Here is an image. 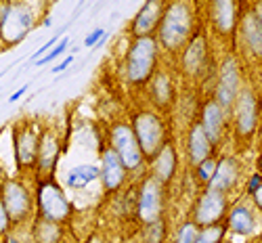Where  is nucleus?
Wrapping results in <instances>:
<instances>
[{"label": "nucleus", "mask_w": 262, "mask_h": 243, "mask_svg": "<svg viewBox=\"0 0 262 243\" xmlns=\"http://www.w3.org/2000/svg\"><path fill=\"white\" fill-rule=\"evenodd\" d=\"M160 44L168 53H179L187 47L193 30V13L185 0H174L164 9V17L158 28Z\"/></svg>", "instance_id": "1"}, {"label": "nucleus", "mask_w": 262, "mask_h": 243, "mask_svg": "<svg viewBox=\"0 0 262 243\" xmlns=\"http://www.w3.org/2000/svg\"><path fill=\"white\" fill-rule=\"evenodd\" d=\"M158 40L154 36H139L126 55V78L133 86H143L156 74Z\"/></svg>", "instance_id": "2"}, {"label": "nucleus", "mask_w": 262, "mask_h": 243, "mask_svg": "<svg viewBox=\"0 0 262 243\" xmlns=\"http://www.w3.org/2000/svg\"><path fill=\"white\" fill-rule=\"evenodd\" d=\"M36 208L38 216L53 220V223H68L74 208L70 200L65 197L63 189L55 183V179H38V189H36Z\"/></svg>", "instance_id": "3"}, {"label": "nucleus", "mask_w": 262, "mask_h": 243, "mask_svg": "<svg viewBox=\"0 0 262 243\" xmlns=\"http://www.w3.org/2000/svg\"><path fill=\"white\" fill-rule=\"evenodd\" d=\"M130 126H133V130H135V137L141 145L145 160L151 162L162 151V147L168 143L166 126H164L162 118L154 112H141V114L135 116V120Z\"/></svg>", "instance_id": "4"}, {"label": "nucleus", "mask_w": 262, "mask_h": 243, "mask_svg": "<svg viewBox=\"0 0 262 243\" xmlns=\"http://www.w3.org/2000/svg\"><path fill=\"white\" fill-rule=\"evenodd\" d=\"M34 28V15L24 5H7L0 11V40L7 49L17 47Z\"/></svg>", "instance_id": "5"}, {"label": "nucleus", "mask_w": 262, "mask_h": 243, "mask_svg": "<svg viewBox=\"0 0 262 243\" xmlns=\"http://www.w3.org/2000/svg\"><path fill=\"white\" fill-rule=\"evenodd\" d=\"M164 187L156 176H147L141 183L139 193H137V208L135 214L143 225L156 223V220L164 218Z\"/></svg>", "instance_id": "6"}, {"label": "nucleus", "mask_w": 262, "mask_h": 243, "mask_svg": "<svg viewBox=\"0 0 262 243\" xmlns=\"http://www.w3.org/2000/svg\"><path fill=\"white\" fill-rule=\"evenodd\" d=\"M0 197H3L5 210L9 214L11 227H17L21 223L32 218L34 212V197L28 191V187L19 181H7L0 187Z\"/></svg>", "instance_id": "7"}, {"label": "nucleus", "mask_w": 262, "mask_h": 243, "mask_svg": "<svg viewBox=\"0 0 262 243\" xmlns=\"http://www.w3.org/2000/svg\"><path fill=\"white\" fill-rule=\"evenodd\" d=\"M109 143H112V149L120 156L126 170H137L145 164V156L130 124H124V122L116 124L112 132H109Z\"/></svg>", "instance_id": "8"}, {"label": "nucleus", "mask_w": 262, "mask_h": 243, "mask_svg": "<svg viewBox=\"0 0 262 243\" xmlns=\"http://www.w3.org/2000/svg\"><path fill=\"white\" fill-rule=\"evenodd\" d=\"M38 143H40V132L36 130V124L34 122H17V126L13 130V149H15L17 168L21 172L36 168Z\"/></svg>", "instance_id": "9"}, {"label": "nucleus", "mask_w": 262, "mask_h": 243, "mask_svg": "<svg viewBox=\"0 0 262 243\" xmlns=\"http://www.w3.org/2000/svg\"><path fill=\"white\" fill-rule=\"evenodd\" d=\"M227 208H229L227 193L216 191V189H206L198 197L195 206H193L191 220L200 229L210 227V225H218V223H223V218L227 214Z\"/></svg>", "instance_id": "10"}, {"label": "nucleus", "mask_w": 262, "mask_h": 243, "mask_svg": "<svg viewBox=\"0 0 262 243\" xmlns=\"http://www.w3.org/2000/svg\"><path fill=\"white\" fill-rule=\"evenodd\" d=\"M239 91H242V76H239V65L233 57L225 59L221 65V76H218V86H216V97L214 101L221 105L225 112L233 107Z\"/></svg>", "instance_id": "11"}, {"label": "nucleus", "mask_w": 262, "mask_h": 243, "mask_svg": "<svg viewBox=\"0 0 262 243\" xmlns=\"http://www.w3.org/2000/svg\"><path fill=\"white\" fill-rule=\"evenodd\" d=\"M235 130L239 137H252L258 126V101L252 91H239L235 103Z\"/></svg>", "instance_id": "12"}, {"label": "nucleus", "mask_w": 262, "mask_h": 243, "mask_svg": "<svg viewBox=\"0 0 262 243\" xmlns=\"http://www.w3.org/2000/svg\"><path fill=\"white\" fill-rule=\"evenodd\" d=\"M59 153H61V145L55 132L47 130L40 135V143H38V160H36V168L40 179H53L57 162H59Z\"/></svg>", "instance_id": "13"}, {"label": "nucleus", "mask_w": 262, "mask_h": 243, "mask_svg": "<svg viewBox=\"0 0 262 243\" xmlns=\"http://www.w3.org/2000/svg\"><path fill=\"white\" fill-rule=\"evenodd\" d=\"M101 176L99 179L103 181V189L107 191V193H114V191H118L122 185H124V181H126V166L122 164V160H120V156L118 153L109 147V149H105L103 151V156H101Z\"/></svg>", "instance_id": "14"}, {"label": "nucleus", "mask_w": 262, "mask_h": 243, "mask_svg": "<svg viewBox=\"0 0 262 243\" xmlns=\"http://www.w3.org/2000/svg\"><path fill=\"white\" fill-rule=\"evenodd\" d=\"M164 17V0H145L133 21V36H154Z\"/></svg>", "instance_id": "15"}, {"label": "nucleus", "mask_w": 262, "mask_h": 243, "mask_svg": "<svg viewBox=\"0 0 262 243\" xmlns=\"http://www.w3.org/2000/svg\"><path fill=\"white\" fill-rule=\"evenodd\" d=\"M204 132L208 135L212 147H218L225 137V126H227V112L218 105L214 99L208 101L204 105V112H202V120H200Z\"/></svg>", "instance_id": "16"}, {"label": "nucleus", "mask_w": 262, "mask_h": 243, "mask_svg": "<svg viewBox=\"0 0 262 243\" xmlns=\"http://www.w3.org/2000/svg\"><path fill=\"white\" fill-rule=\"evenodd\" d=\"M208 61V42L204 34H198L195 38H191L185 47L183 53V70L189 76H200L206 68Z\"/></svg>", "instance_id": "17"}, {"label": "nucleus", "mask_w": 262, "mask_h": 243, "mask_svg": "<svg viewBox=\"0 0 262 243\" xmlns=\"http://www.w3.org/2000/svg\"><path fill=\"white\" fill-rule=\"evenodd\" d=\"M210 17L214 30L221 36H229L237 28V7L235 0H212L210 3Z\"/></svg>", "instance_id": "18"}, {"label": "nucleus", "mask_w": 262, "mask_h": 243, "mask_svg": "<svg viewBox=\"0 0 262 243\" xmlns=\"http://www.w3.org/2000/svg\"><path fill=\"white\" fill-rule=\"evenodd\" d=\"M177 168H179L177 149L168 141L158 156L151 160V176H156L162 185H168L174 179V174H177Z\"/></svg>", "instance_id": "19"}, {"label": "nucleus", "mask_w": 262, "mask_h": 243, "mask_svg": "<svg viewBox=\"0 0 262 243\" xmlns=\"http://www.w3.org/2000/svg\"><path fill=\"white\" fill-rule=\"evenodd\" d=\"M237 181H239V162L235 158H223L221 162H216V170L208 183V189L229 193L237 185Z\"/></svg>", "instance_id": "20"}, {"label": "nucleus", "mask_w": 262, "mask_h": 243, "mask_svg": "<svg viewBox=\"0 0 262 243\" xmlns=\"http://www.w3.org/2000/svg\"><path fill=\"white\" fill-rule=\"evenodd\" d=\"M187 151H189V160H191L193 166H198L200 162H204L206 158H210L212 151H214V147H212V143H210V139H208V135L204 132V128H202L200 122H195L191 126V130H189Z\"/></svg>", "instance_id": "21"}, {"label": "nucleus", "mask_w": 262, "mask_h": 243, "mask_svg": "<svg viewBox=\"0 0 262 243\" xmlns=\"http://www.w3.org/2000/svg\"><path fill=\"white\" fill-rule=\"evenodd\" d=\"M151 99L160 109H170V105L174 103V84L166 72L151 76Z\"/></svg>", "instance_id": "22"}, {"label": "nucleus", "mask_w": 262, "mask_h": 243, "mask_svg": "<svg viewBox=\"0 0 262 243\" xmlns=\"http://www.w3.org/2000/svg\"><path fill=\"white\" fill-rule=\"evenodd\" d=\"M227 229H231L235 235H252L254 229H256V220H254V214L248 206H237L231 210L229 218H227Z\"/></svg>", "instance_id": "23"}, {"label": "nucleus", "mask_w": 262, "mask_h": 243, "mask_svg": "<svg viewBox=\"0 0 262 243\" xmlns=\"http://www.w3.org/2000/svg\"><path fill=\"white\" fill-rule=\"evenodd\" d=\"M32 235H34V241L36 243H61V239H63V227L59 223H53V220L36 216Z\"/></svg>", "instance_id": "24"}, {"label": "nucleus", "mask_w": 262, "mask_h": 243, "mask_svg": "<svg viewBox=\"0 0 262 243\" xmlns=\"http://www.w3.org/2000/svg\"><path fill=\"white\" fill-rule=\"evenodd\" d=\"M242 34H244V40L248 44V49L262 59V28L256 21L254 13H248L244 19H242Z\"/></svg>", "instance_id": "25"}, {"label": "nucleus", "mask_w": 262, "mask_h": 243, "mask_svg": "<svg viewBox=\"0 0 262 243\" xmlns=\"http://www.w3.org/2000/svg\"><path fill=\"white\" fill-rule=\"evenodd\" d=\"M101 176V170L97 166H91V164H82V166H76L70 170L68 179H65V185L70 189H84L86 185L95 183Z\"/></svg>", "instance_id": "26"}, {"label": "nucleus", "mask_w": 262, "mask_h": 243, "mask_svg": "<svg viewBox=\"0 0 262 243\" xmlns=\"http://www.w3.org/2000/svg\"><path fill=\"white\" fill-rule=\"evenodd\" d=\"M225 233H227V225H223V223L204 227V229H200V235L195 239V243H221Z\"/></svg>", "instance_id": "27"}, {"label": "nucleus", "mask_w": 262, "mask_h": 243, "mask_svg": "<svg viewBox=\"0 0 262 243\" xmlns=\"http://www.w3.org/2000/svg\"><path fill=\"white\" fill-rule=\"evenodd\" d=\"M198 235H200V227L195 225L193 220H189V223L181 225V229L177 231V235H174V243H195Z\"/></svg>", "instance_id": "28"}, {"label": "nucleus", "mask_w": 262, "mask_h": 243, "mask_svg": "<svg viewBox=\"0 0 262 243\" xmlns=\"http://www.w3.org/2000/svg\"><path fill=\"white\" fill-rule=\"evenodd\" d=\"M145 227H147L145 243H164V239H166V223H164V218L156 220V223H149Z\"/></svg>", "instance_id": "29"}, {"label": "nucleus", "mask_w": 262, "mask_h": 243, "mask_svg": "<svg viewBox=\"0 0 262 243\" xmlns=\"http://www.w3.org/2000/svg\"><path fill=\"white\" fill-rule=\"evenodd\" d=\"M214 170H216V160L210 156V158H206L204 162H200L198 166H195V174H198V181L204 183V185H208L210 179H212V174H214Z\"/></svg>", "instance_id": "30"}, {"label": "nucleus", "mask_w": 262, "mask_h": 243, "mask_svg": "<svg viewBox=\"0 0 262 243\" xmlns=\"http://www.w3.org/2000/svg\"><path fill=\"white\" fill-rule=\"evenodd\" d=\"M68 47H70V38H61L55 47H53V51L51 53H47L45 57H40L38 61H36V65L38 68H42V65H47V63H51V61H55L57 57H61L65 51H68Z\"/></svg>", "instance_id": "31"}, {"label": "nucleus", "mask_w": 262, "mask_h": 243, "mask_svg": "<svg viewBox=\"0 0 262 243\" xmlns=\"http://www.w3.org/2000/svg\"><path fill=\"white\" fill-rule=\"evenodd\" d=\"M105 38H107V32H105L103 28H97L95 32H91L89 36H86L84 47H89V49H93V47H101V44L105 42Z\"/></svg>", "instance_id": "32"}, {"label": "nucleus", "mask_w": 262, "mask_h": 243, "mask_svg": "<svg viewBox=\"0 0 262 243\" xmlns=\"http://www.w3.org/2000/svg\"><path fill=\"white\" fill-rule=\"evenodd\" d=\"M65 30H68V26H63V30H61V32H65ZM61 32H59V34H55V36H53L49 42H45V44H42V47H40V49H38V51L32 55V61H38L40 57H45V55H47V51H51V49L55 47V44L61 40Z\"/></svg>", "instance_id": "33"}, {"label": "nucleus", "mask_w": 262, "mask_h": 243, "mask_svg": "<svg viewBox=\"0 0 262 243\" xmlns=\"http://www.w3.org/2000/svg\"><path fill=\"white\" fill-rule=\"evenodd\" d=\"M9 231H11V220H9V214H7V210H5L3 197H0V239H3Z\"/></svg>", "instance_id": "34"}, {"label": "nucleus", "mask_w": 262, "mask_h": 243, "mask_svg": "<svg viewBox=\"0 0 262 243\" xmlns=\"http://www.w3.org/2000/svg\"><path fill=\"white\" fill-rule=\"evenodd\" d=\"M260 185H262V174L258 172V174H254V176H252L250 183H248V193L252 195V193H254V191H256Z\"/></svg>", "instance_id": "35"}, {"label": "nucleus", "mask_w": 262, "mask_h": 243, "mask_svg": "<svg viewBox=\"0 0 262 243\" xmlns=\"http://www.w3.org/2000/svg\"><path fill=\"white\" fill-rule=\"evenodd\" d=\"M72 63H74V57H72V55H70V57H65V59H63V61L57 65V68H53V74H61V72H65V70H68Z\"/></svg>", "instance_id": "36"}, {"label": "nucleus", "mask_w": 262, "mask_h": 243, "mask_svg": "<svg viewBox=\"0 0 262 243\" xmlns=\"http://www.w3.org/2000/svg\"><path fill=\"white\" fill-rule=\"evenodd\" d=\"M28 88H30V86H28V84H24V86L19 88V91H15V93H13L11 97H9V103H15V101H19L21 97H24V95L28 93Z\"/></svg>", "instance_id": "37"}, {"label": "nucleus", "mask_w": 262, "mask_h": 243, "mask_svg": "<svg viewBox=\"0 0 262 243\" xmlns=\"http://www.w3.org/2000/svg\"><path fill=\"white\" fill-rule=\"evenodd\" d=\"M252 13H254L256 21H258L260 28H262V0H256V5H254V9H252Z\"/></svg>", "instance_id": "38"}, {"label": "nucleus", "mask_w": 262, "mask_h": 243, "mask_svg": "<svg viewBox=\"0 0 262 243\" xmlns=\"http://www.w3.org/2000/svg\"><path fill=\"white\" fill-rule=\"evenodd\" d=\"M252 195H254V202H256V206L262 210V185H260V187H258V189H256Z\"/></svg>", "instance_id": "39"}, {"label": "nucleus", "mask_w": 262, "mask_h": 243, "mask_svg": "<svg viewBox=\"0 0 262 243\" xmlns=\"http://www.w3.org/2000/svg\"><path fill=\"white\" fill-rule=\"evenodd\" d=\"M7 243H19V239H15L13 235H9V233H7Z\"/></svg>", "instance_id": "40"}, {"label": "nucleus", "mask_w": 262, "mask_h": 243, "mask_svg": "<svg viewBox=\"0 0 262 243\" xmlns=\"http://www.w3.org/2000/svg\"><path fill=\"white\" fill-rule=\"evenodd\" d=\"M86 243H103V241H101L99 237H91V239H89V241H86Z\"/></svg>", "instance_id": "41"}, {"label": "nucleus", "mask_w": 262, "mask_h": 243, "mask_svg": "<svg viewBox=\"0 0 262 243\" xmlns=\"http://www.w3.org/2000/svg\"><path fill=\"white\" fill-rule=\"evenodd\" d=\"M258 170H260V174H262V156H260V160H258Z\"/></svg>", "instance_id": "42"}, {"label": "nucleus", "mask_w": 262, "mask_h": 243, "mask_svg": "<svg viewBox=\"0 0 262 243\" xmlns=\"http://www.w3.org/2000/svg\"><path fill=\"white\" fill-rule=\"evenodd\" d=\"M221 243H223V241H221Z\"/></svg>", "instance_id": "43"}]
</instances>
